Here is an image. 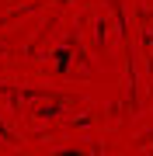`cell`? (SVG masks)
<instances>
[]
</instances>
